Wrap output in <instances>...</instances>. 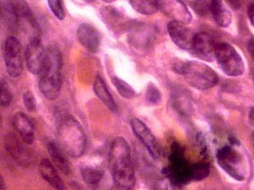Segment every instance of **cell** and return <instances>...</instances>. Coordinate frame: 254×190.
Returning <instances> with one entry per match:
<instances>
[{"instance_id": "obj_22", "label": "cell", "mask_w": 254, "mask_h": 190, "mask_svg": "<svg viewBox=\"0 0 254 190\" xmlns=\"http://www.w3.org/2000/svg\"><path fill=\"white\" fill-rule=\"evenodd\" d=\"M101 15L104 22L113 31L119 28L120 20L123 18L121 12L112 6H106L102 9Z\"/></svg>"}, {"instance_id": "obj_13", "label": "cell", "mask_w": 254, "mask_h": 190, "mask_svg": "<svg viewBox=\"0 0 254 190\" xmlns=\"http://www.w3.org/2000/svg\"><path fill=\"white\" fill-rule=\"evenodd\" d=\"M168 33L175 44L180 48L190 50L194 35L185 24L176 21L169 22Z\"/></svg>"}, {"instance_id": "obj_16", "label": "cell", "mask_w": 254, "mask_h": 190, "mask_svg": "<svg viewBox=\"0 0 254 190\" xmlns=\"http://www.w3.org/2000/svg\"><path fill=\"white\" fill-rule=\"evenodd\" d=\"M13 126L26 144H33L35 140V127L28 115L24 112L16 113L13 119Z\"/></svg>"}, {"instance_id": "obj_12", "label": "cell", "mask_w": 254, "mask_h": 190, "mask_svg": "<svg viewBox=\"0 0 254 190\" xmlns=\"http://www.w3.org/2000/svg\"><path fill=\"white\" fill-rule=\"evenodd\" d=\"M158 3L159 8L168 17L173 19V21L184 24L190 23L191 21L192 15L183 1H160Z\"/></svg>"}, {"instance_id": "obj_15", "label": "cell", "mask_w": 254, "mask_h": 190, "mask_svg": "<svg viewBox=\"0 0 254 190\" xmlns=\"http://www.w3.org/2000/svg\"><path fill=\"white\" fill-rule=\"evenodd\" d=\"M4 142L6 151L16 162L22 166H29L31 162L30 155L16 136L10 133L6 135Z\"/></svg>"}, {"instance_id": "obj_8", "label": "cell", "mask_w": 254, "mask_h": 190, "mask_svg": "<svg viewBox=\"0 0 254 190\" xmlns=\"http://www.w3.org/2000/svg\"><path fill=\"white\" fill-rule=\"evenodd\" d=\"M4 64L8 75L17 78L23 72L21 45L14 36H9L4 42L3 48Z\"/></svg>"}, {"instance_id": "obj_23", "label": "cell", "mask_w": 254, "mask_h": 190, "mask_svg": "<svg viewBox=\"0 0 254 190\" xmlns=\"http://www.w3.org/2000/svg\"><path fill=\"white\" fill-rule=\"evenodd\" d=\"M172 105L179 114L188 116L192 114V104L190 99L185 95L182 94H174L172 98Z\"/></svg>"}, {"instance_id": "obj_21", "label": "cell", "mask_w": 254, "mask_h": 190, "mask_svg": "<svg viewBox=\"0 0 254 190\" xmlns=\"http://www.w3.org/2000/svg\"><path fill=\"white\" fill-rule=\"evenodd\" d=\"M0 9L4 26L10 31H15L19 25V19L16 14L12 1H1Z\"/></svg>"}, {"instance_id": "obj_26", "label": "cell", "mask_w": 254, "mask_h": 190, "mask_svg": "<svg viewBox=\"0 0 254 190\" xmlns=\"http://www.w3.org/2000/svg\"><path fill=\"white\" fill-rule=\"evenodd\" d=\"M111 81H112L113 85L117 89V92L124 98L131 99L135 98L137 96V94H136L133 88L130 87L126 81L122 80V79L115 76L111 79Z\"/></svg>"}, {"instance_id": "obj_30", "label": "cell", "mask_w": 254, "mask_h": 190, "mask_svg": "<svg viewBox=\"0 0 254 190\" xmlns=\"http://www.w3.org/2000/svg\"><path fill=\"white\" fill-rule=\"evenodd\" d=\"M161 98H162V95L158 88L153 83L149 84L146 92V99L147 102L153 105L157 104L160 102Z\"/></svg>"}, {"instance_id": "obj_11", "label": "cell", "mask_w": 254, "mask_h": 190, "mask_svg": "<svg viewBox=\"0 0 254 190\" xmlns=\"http://www.w3.org/2000/svg\"><path fill=\"white\" fill-rule=\"evenodd\" d=\"M215 46L214 40L206 33L194 35L191 50L192 55L205 62H212L215 58Z\"/></svg>"}, {"instance_id": "obj_32", "label": "cell", "mask_w": 254, "mask_h": 190, "mask_svg": "<svg viewBox=\"0 0 254 190\" xmlns=\"http://www.w3.org/2000/svg\"><path fill=\"white\" fill-rule=\"evenodd\" d=\"M210 1H190V5L192 10L199 16H205L210 11Z\"/></svg>"}, {"instance_id": "obj_3", "label": "cell", "mask_w": 254, "mask_h": 190, "mask_svg": "<svg viewBox=\"0 0 254 190\" xmlns=\"http://www.w3.org/2000/svg\"><path fill=\"white\" fill-rule=\"evenodd\" d=\"M56 142L65 154L73 158L82 156L87 144L82 126L71 115H64L60 120Z\"/></svg>"}, {"instance_id": "obj_5", "label": "cell", "mask_w": 254, "mask_h": 190, "mask_svg": "<svg viewBox=\"0 0 254 190\" xmlns=\"http://www.w3.org/2000/svg\"><path fill=\"white\" fill-rule=\"evenodd\" d=\"M190 166L185 157L183 146L175 142L169 155V166L163 169L165 178L169 179L174 186H183L190 182Z\"/></svg>"}, {"instance_id": "obj_24", "label": "cell", "mask_w": 254, "mask_h": 190, "mask_svg": "<svg viewBox=\"0 0 254 190\" xmlns=\"http://www.w3.org/2000/svg\"><path fill=\"white\" fill-rule=\"evenodd\" d=\"M129 3L136 12L142 15L154 14L159 9L158 1L132 0V1H129Z\"/></svg>"}, {"instance_id": "obj_9", "label": "cell", "mask_w": 254, "mask_h": 190, "mask_svg": "<svg viewBox=\"0 0 254 190\" xmlns=\"http://www.w3.org/2000/svg\"><path fill=\"white\" fill-rule=\"evenodd\" d=\"M46 48H45L39 36L32 38L25 50L26 65L30 73L39 76L44 67Z\"/></svg>"}, {"instance_id": "obj_31", "label": "cell", "mask_w": 254, "mask_h": 190, "mask_svg": "<svg viewBox=\"0 0 254 190\" xmlns=\"http://www.w3.org/2000/svg\"><path fill=\"white\" fill-rule=\"evenodd\" d=\"M48 4H49L52 12L53 13L56 18L60 20L64 19L65 13L62 1H60V0H49Z\"/></svg>"}, {"instance_id": "obj_7", "label": "cell", "mask_w": 254, "mask_h": 190, "mask_svg": "<svg viewBox=\"0 0 254 190\" xmlns=\"http://www.w3.org/2000/svg\"><path fill=\"white\" fill-rule=\"evenodd\" d=\"M216 158L219 166L231 178L238 182L246 179L244 157L233 146H226L220 148Z\"/></svg>"}, {"instance_id": "obj_18", "label": "cell", "mask_w": 254, "mask_h": 190, "mask_svg": "<svg viewBox=\"0 0 254 190\" xmlns=\"http://www.w3.org/2000/svg\"><path fill=\"white\" fill-rule=\"evenodd\" d=\"M48 151L58 168L65 175L71 173L70 163L66 157L64 151L61 149L58 142L55 141H50L47 144Z\"/></svg>"}, {"instance_id": "obj_1", "label": "cell", "mask_w": 254, "mask_h": 190, "mask_svg": "<svg viewBox=\"0 0 254 190\" xmlns=\"http://www.w3.org/2000/svg\"><path fill=\"white\" fill-rule=\"evenodd\" d=\"M109 166L117 190H132L135 184L134 168L128 142L122 137L113 140L109 153Z\"/></svg>"}, {"instance_id": "obj_41", "label": "cell", "mask_w": 254, "mask_h": 190, "mask_svg": "<svg viewBox=\"0 0 254 190\" xmlns=\"http://www.w3.org/2000/svg\"></svg>"}, {"instance_id": "obj_10", "label": "cell", "mask_w": 254, "mask_h": 190, "mask_svg": "<svg viewBox=\"0 0 254 190\" xmlns=\"http://www.w3.org/2000/svg\"><path fill=\"white\" fill-rule=\"evenodd\" d=\"M130 124L133 132L146 147L152 157L155 158L160 157L162 155V148L146 124L137 118L131 119Z\"/></svg>"}, {"instance_id": "obj_2", "label": "cell", "mask_w": 254, "mask_h": 190, "mask_svg": "<svg viewBox=\"0 0 254 190\" xmlns=\"http://www.w3.org/2000/svg\"><path fill=\"white\" fill-rule=\"evenodd\" d=\"M62 70L63 58L60 48L54 45L47 47L38 87L40 92L49 100H55L60 96Z\"/></svg>"}, {"instance_id": "obj_4", "label": "cell", "mask_w": 254, "mask_h": 190, "mask_svg": "<svg viewBox=\"0 0 254 190\" xmlns=\"http://www.w3.org/2000/svg\"><path fill=\"white\" fill-rule=\"evenodd\" d=\"M174 70L182 74L187 82L192 87L206 90L214 87L218 83L216 72L208 65L196 60H190L177 64Z\"/></svg>"}, {"instance_id": "obj_33", "label": "cell", "mask_w": 254, "mask_h": 190, "mask_svg": "<svg viewBox=\"0 0 254 190\" xmlns=\"http://www.w3.org/2000/svg\"><path fill=\"white\" fill-rule=\"evenodd\" d=\"M22 99H23L25 107L29 112H35L36 110V99L31 92H25L22 96Z\"/></svg>"}, {"instance_id": "obj_36", "label": "cell", "mask_w": 254, "mask_h": 190, "mask_svg": "<svg viewBox=\"0 0 254 190\" xmlns=\"http://www.w3.org/2000/svg\"><path fill=\"white\" fill-rule=\"evenodd\" d=\"M247 47H248L249 53H250L251 56H253L254 59V38H251V39L249 41Z\"/></svg>"}, {"instance_id": "obj_37", "label": "cell", "mask_w": 254, "mask_h": 190, "mask_svg": "<svg viewBox=\"0 0 254 190\" xmlns=\"http://www.w3.org/2000/svg\"><path fill=\"white\" fill-rule=\"evenodd\" d=\"M249 119L251 125L254 127V107L252 108L249 112Z\"/></svg>"}, {"instance_id": "obj_6", "label": "cell", "mask_w": 254, "mask_h": 190, "mask_svg": "<svg viewBox=\"0 0 254 190\" xmlns=\"http://www.w3.org/2000/svg\"><path fill=\"white\" fill-rule=\"evenodd\" d=\"M215 58L222 71L227 76H239L244 73V60L237 49L228 43H221L216 45Z\"/></svg>"}, {"instance_id": "obj_35", "label": "cell", "mask_w": 254, "mask_h": 190, "mask_svg": "<svg viewBox=\"0 0 254 190\" xmlns=\"http://www.w3.org/2000/svg\"><path fill=\"white\" fill-rule=\"evenodd\" d=\"M248 16L251 23L254 28V4H251L248 8Z\"/></svg>"}, {"instance_id": "obj_39", "label": "cell", "mask_w": 254, "mask_h": 190, "mask_svg": "<svg viewBox=\"0 0 254 190\" xmlns=\"http://www.w3.org/2000/svg\"><path fill=\"white\" fill-rule=\"evenodd\" d=\"M229 140H230V142H231V143L232 144V145L239 144V142H238V140L234 137H231Z\"/></svg>"}, {"instance_id": "obj_40", "label": "cell", "mask_w": 254, "mask_h": 190, "mask_svg": "<svg viewBox=\"0 0 254 190\" xmlns=\"http://www.w3.org/2000/svg\"><path fill=\"white\" fill-rule=\"evenodd\" d=\"M0 185H1V187H0V190H6L5 185H4V183L3 182V178H2V176L1 177V183H0Z\"/></svg>"}, {"instance_id": "obj_14", "label": "cell", "mask_w": 254, "mask_h": 190, "mask_svg": "<svg viewBox=\"0 0 254 190\" xmlns=\"http://www.w3.org/2000/svg\"><path fill=\"white\" fill-rule=\"evenodd\" d=\"M77 38L80 44L91 53H97L101 45V37L98 31L92 25H79L76 31Z\"/></svg>"}, {"instance_id": "obj_29", "label": "cell", "mask_w": 254, "mask_h": 190, "mask_svg": "<svg viewBox=\"0 0 254 190\" xmlns=\"http://www.w3.org/2000/svg\"><path fill=\"white\" fill-rule=\"evenodd\" d=\"M13 8L17 14L18 18L20 19H26L28 16L31 14V10L29 8L28 3L25 1H12Z\"/></svg>"}, {"instance_id": "obj_20", "label": "cell", "mask_w": 254, "mask_h": 190, "mask_svg": "<svg viewBox=\"0 0 254 190\" xmlns=\"http://www.w3.org/2000/svg\"><path fill=\"white\" fill-rule=\"evenodd\" d=\"M209 8L215 21L220 27L226 28L230 26L232 14L221 1H211Z\"/></svg>"}, {"instance_id": "obj_17", "label": "cell", "mask_w": 254, "mask_h": 190, "mask_svg": "<svg viewBox=\"0 0 254 190\" xmlns=\"http://www.w3.org/2000/svg\"><path fill=\"white\" fill-rule=\"evenodd\" d=\"M39 171L42 177L56 190H65L62 178L59 175L54 165L47 158H43L39 164Z\"/></svg>"}, {"instance_id": "obj_34", "label": "cell", "mask_w": 254, "mask_h": 190, "mask_svg": "<svg viewBox=\"0 0 254 190\" xmlns=\"http://www.w3.org/2000/svg\"><path fill=\"white\" fill-rule=\"evenodd\" d=\"M154 190H176L175 186L167 178L160 179L154 185Z\"/></svg>"}, {"instance_id": "obj_25", "label": "cell", "mask_w": 254, "mask_h": 190, "mask_svg": "<svg viewBox=\"0 0 254 190\" xmlns=\"http://www.w3.org/2000/svg\"><path fill=\"white\" fill-rule=\"evenodd\" d=\"M210 165L208 163L198 162L190 165V181H201L209 176Z\"/></svg>"}, {"instance_id": "obj_27", "label": "cell", "mask_w": 254, "mask_h": 190, "mask_svg": "<svg viewBox=\"0 0 254 190\" xmlns=\"http://www.w3.org/2000/svg\"><path fill=\"white\" fill-rule=\"evenodd\" d=\"M81 177L87 184L95 185L101 182L104 176V171L91 167H85L81 169Z\"/></svg>"}, {"instance_id": "obj_28", "label": "cell", "mask_w": 254, "mask_h": 190, "mask_svg": "<svg viewBox=\"0 0 254 190\" xmlns=\"http://www.w3.org/2000/svg\"><path fill=\"white\" fill-rule=\"evenodd\" d=\"M12 94L6 81L1 79L0 82V103L2 107L6 108L12 101Z\"/></svg>"}, {"instance_id": "obj_38", "label": "cell", "mask_w": 254, "mask_h": 190, "mask_svg": "<svg viewBox=\"0 0 254 190\" xmlns=\"http://www.w3.org/2000/svg\"><path fill=\"white\" fill-rule=\"evenodd\" d=\"M230 2V4L232 8L234 9V10H237L238 8H240V6H241V4L239 3V1H229Z\"/></svg>"}, {"instance_id": "obj_19", "label": "cell", "mask_w": 254, "mask_h": 190, "mask_svg": "<svg viewBox=\"0 0 254 190\" xmlns=\"http://www.w3.org/2000/svg\"><path fill=\"white\" fill-rule=\"evenodd\" d=\"M94 91L100 100L109 108L111 112H116L118 109L112 95L109 91L105 81L99 74L95 77L94 83Z\"/></svg>"}]
</instances>
